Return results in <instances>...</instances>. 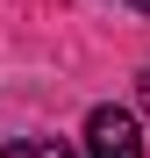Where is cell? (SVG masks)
<instances>
[{
	"instance_id": "obj_1",
	"label": "cell",
	"mask_w": 150,
	"mask_h": 158,
	"mask_svg": "<svg viewBox=\"0 0 150 158\" xmlns=\"http://www.w3.org/2000/svg\"><path fill=\"white\" fill-rule=\"evenodd\" d=\"M86 158H143V129L129 108H93L86 115Z\"/></svg>"
},
{
	"instance_id": "obj_2",
	"label": "cell",
	"mask_w": 150,
	"mask_h": 158,
	"mask_svg": "<svg viewBox=\"0 0 150 158\" xmlns=\"http://www.w3.org/2000/svg\"><path fill=\"white\" fill-rule=\"evenodd\" d=\"M0 158H79V151L57 137H14V144H0Z\"/></svg>"
},
{
	"instance_id": "obj_3",
	"label": "cell",
	"mask_w": 150,
	"mask_h": 158,
	"mask_svg": "<svg viewBox=\"0 0 150 158\" xmlns=\"http://www.w3.org/2000/svg\"><path fill=\"white\" fill-rule=\"evenodd\" d=\"M136 94H143V115H150V65H143V79H136Z\"/></svg>"
},
{
	"instance_id": "obj_4",
	"label": "cell",
	"mask_w": 150,
	"mask_h": 158,
	"mask_svg": "<svg viewBox=\"0 0 150 158\" xmlns=\"http://www.w3.org/2000/svg\"><path fill=\"white\" fill-rule=\"evenodd\" d=\"M136 7H143V15H150V0H136Z\"/></svg>"
}]
</instances>
